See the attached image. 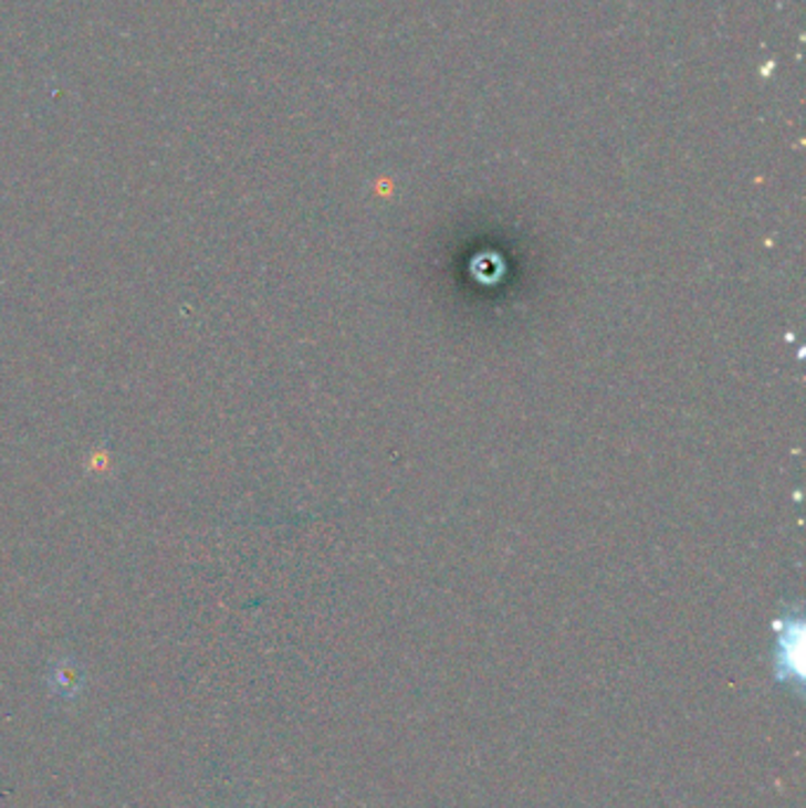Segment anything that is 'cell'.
Returning <instances> with one entry per match:
<instances>
[{
  "mask_svg": "<svg viewBox=\"0 0 806 808\" xmlns=\"http://www.w3.org/2000/svg\"><path fill=\"white\" fill-rule=\"evenodd\" d=\"M85 683H88V674H85V667L74 655H62L50 662L45 685L55 700L60 702L81 700Z\"/></svg>",
  "mask_w": 806,
  "mask_h": 808,
  "instance_id": "obj_1",
  "label": "cell"
},
{
  "mask_svg": "<svg viewBox=\"0 0 806 808\" xmlns=\"http://www.w3.org/2000/svg\"><path fill=\"white\" fill-rule=\"evenodd\" d=\"M776 676L783 683L802 685V625L787 620L778 625V650H776Z\"/></svg>",
  "mask_w": 806,
  "mask_h": 808,
  "instance_id": "obj_2",
  "label": "cell"
}]
</instances>
